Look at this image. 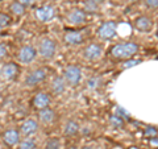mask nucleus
I'll return each mask as SVG.
<instances>
[{
    "mask_svg": "<svg viewBox=\"0 0 158 149\" xmlns=\"http://www.w3.org/2000/svg\"><path fill=\"white\" fill-rule=\"evenodd\" d=\"M138 52V46L135 42H124V44H118V45H115L112 48V56L115 58L118 59H127L131 58L132 56Z\"/></svg>",
    "mask_w": 158,
    "mask_h": 149,
    "instance_id": "obj_1",
    "label": "nucleus"
},
{
    "mask_svg": "<svg viewBox=\"0 0 158 149\" xmlns=\"http://www.w3.org/2000/svg\"><path fill=\"white\" fill-rule=\"evenodd\" d=\"M63 77H65V81L69 84L75 86V84H78L82 79V70L78 66H69L65 69Z\"/></svg>",
    "mask_w": 158,
    "mask_h": 149,
    "instance_id": "obj_2",
    "label": "nucleus"
},
{
    "mask_svg": "<svg viewBox=\"0 0 158 149\" xmlns=\"http://www.w3.org/2000/svg\"><path fill=\"white\" fill-rule=\"evenodd\" d=\"M116 29H117L116 23L107 21V23L103 24L100 28H99L98 36L100 38H103V40H111V38H113L116 36Z\"/></svg>",
    "mask_w": 158,
    "mask_h": 149,
    "instance_id": "obj_3",
    "label": "nucleus"
},
{
    "mask_svg": "<svg viewBox=\"0 0 158 149\" xmlns=\"http://www.w3.org/2000/svg\"><path fill=\"white\" fill-rule=\"evenodd\" d=\"M38 52L41 54V57H44V58H46V59L52 58L54 54H56V42L49 38H44L41 44H40Z\"/></svg>",
    "mask_w": 158,
    "mask_h": 149,
    "instance_id": "obj_4",
    "label": "nucleus"
},
{
    "mask_svg": "<svg viewBox=\"0 0 158 149\" xmlns=\"http://www.w3.org/2000/svg\"><path fill=\"white\" fill-rule=\"evenodd\" d=\"M45 78H46V70L37 69V70L28 74V77L25 78V84H28V86H34V84L42 82Z\"/></svg>",
    "mask_w": 158,
    "mask_h": 149,
    "instance_id": "obj_5",
    "label": "nucleus"
},
{
    "mask_svg": "<svg viewBox=\"0 0 158 149\" xmlns=\"http://www.w3.org/2000/svg\"><path fill=\"white\" fill-rule=\"evenodd\" d=\"M103 53L102 46L96 45V44H91L85 49V57L90 61H95V59H99Z\"/></svg>",
    "mask_w": 158,
    "mask_h": 149,
    "instance_id": "obj_6",
    "label": "nucleus"
},
{
    "mask_svg": "<svg viewBox=\"0 0 158 149\" xmlns=\"http://www.w3.org/2000/svg\"><path fill=\"white\" fill-rule=\"evenodd\" d=\"M34 57H36V50H34L32 46H24V48H21L20 54H19V59L23 63L32 62L34 59Z\"/></svg>",
    "mask_w": 158,
    "mask_h": 149,
    "instance_id": "obj_7",
    "label": "nucleus"
},
{
    "mask_svg": "<svg viewBox=\"0 0 158 149\" xmlns=\"http://www.w3.org/2000/svg\"><path fill=\"white\" fill-rule=\"evenodd\" d=\"M135 27L137 31H140V32H149L153 28V21L149 17L142 16V17H138L135 21Z\"/></svg>",
    "mask_w": 158,
    "mask_h": 149,
    "instance_id": "obj_8",
    "label": "nucleus"
},
{
    "mask_svg": "<svg viewBox=\"0 0 158 149\" xmlns=\"http://www.w3.org/2000/svg\"><path fill=\"white\" fill-rule=\"evenodd\" d=\"M49 103H50V98H49L48 94L45 92H40L37 94L36 96L33 99V106L38 108V110H44V108H46L49 106Z\"/></svg>",
    "mask_w": 158,
    "mask_h": 149,
    "instance_id": "obj_9",
    "label": "nucleus"
},
{
    "mask_svg": "<svg viewBox=\"0 0 158 149\" xmlns=\"http://www.w3.org/2000/svg\"><path fill=\"white\" fill-rule=\"evenodd\" d=\"M17 71H19V67L16 63L13 62H9L7 65H4L2 69V75L6 78V79H13L17 75Z\"/></svg>",
    "mask_w": 158,
    "mask_h": 149,
    "instance_id": "obj_10",
    "label": "nucleus"
},
{
    "mask_svg": "<svg viewBox=\"0 0 158 149\" xmlns=\"http://www.w3.org/2000/svg\"><path fill=\"white\" fill-rule=\"evenodd\" d=\"M36 17L40 21H49L54 17V11L50 7H41L36 11Z\"/></svg>",
    "mask_w": 158,
    "mask_h": 149,
    "instance_id": "obj_11",
    "label": "nucleus"
},
{
    "mask_svg": "<svg viewBox=\"0 0 158 149\" xmlns=\"http://www.w3.org/2000/svg\"><path fill=\"white\" fill-rule=\"evenodd\" d=\"M67 20H69V23H71V24H82V23H85V20H86V13L83 12L82 9H74V11L69 13Z\"/></svg>",
    "mask_w": 158,
    "mask_h": 149,
    "instance_id": "obj_12",
    "label": "nucleus"
},
{
    "mask_svg": "<svg viewBox=\"0 0 158 149\" xmlns=\"http://www.w3.org/2000/svg\"><path fill=\"white\" fill-rule=\"evenodd\" d=\"M65 41L67 44H70V45H78V44L83 42V36L81 34V32L71 31L65 34Z\"/></svg>",
    "mask_w": 158,
    "mask_h": 149,
    "instance_id": "obj_13",
    "label": "nucleus"
},
{
    "mask_svg": "<svg viewBox=\"0 0 158 149\" xmlns=\"http://www.w3.org/2000/svg\"><path fill=\"white\" fill-rule=\"evenodd\" d=\"M38 130V126H37V123L32 120V119H29V120H27L25 123L21 126V132L24 133L25 136H31L33 135V133H36Z\"/></svg>",
    "mask_w": 158,
    "mask_h": 149,
    "instance_id": "obj_14",
    "label": "nucleus"
},
{
    "mask_svg": "<svg viewBox=\"0 0 158 149\" xmlns=\"http://www.w3.org/2000/svg\"><path fill=\"white\" fill-rule=\"evenodd\" d=\"M3 138H4V143L8 144V145H16V144L20 141V135H19L17 131L9 130L4 133Z\"/></svg>",
    "mask_w": 158,
    "mask_h": 149,
    "instance_id": "obj_15",
    "label": "nucleus"
},
{
    "mask_svg": "<svg viewBox=\"0 0 158 149\" xmlns=\"http://www.w3.org/2000/svg\"><path fill=\"white\" fill-rule=\"evenodd\" d=\"M66 88V84H65V79L61 78V77H56L53 79L52 82V90L54 94H57V95H59V94H62L63 91H65Z\"/></svg>",
    "mask_w": 158,
    "mask_h": 149,
    "instance_id": "obj_16",
    "label": "nucleus"
},
{
    "mask_svg": "<svg viewBox=\"0 0 158 149\" xmlns=\"http://www.w3.org/2000/svg\"><path fill=\"white\" fill-rule=\"evenodd\" d=\"M54 117H56V113H54L53 110H50L48 107L41 110V112H40V119H41L42 123H52L54 120Z\"/></svg>",
    "mask_w": 158,
    "mask_h": 149,
    "instance_id": "obj_17",
    "label": "nucleus"
},
{
    "mask_svg": "<svg viewBox=\"0 0 158 149\" xmlns=\"http://www.w3.org/2000/svg\"><path fill=\"white\" fill-rule=\"evenodd\" d=\"M79 131V124L75 123V121H67L65 124V128H63V132H65V135H69V136H73L75 135V133Z\"/></svg>",
    "mask_w": 158,
    "mask_h": 149,
    "instance_id": "obj_18",
    "label": "nucleus"
},
{
    "mask_svg": "<svg viewBox=\"0 0 158 149\" xmlns=\"http://www.w3.org/2000/svg\"><path fill=\"white\" fill-rule=\"evenodd\" d=\"M100 4H102V0H88L86 3V8L90 12H96L99 7H100Z\"/></svg>",
    "mask_w": 158,
    "mask_h": 149,
    "instance_id": "obj_19",
    "label": "nucleus"
},
{
    "mask_svg": "<svg viewBox=\"0 0 158 149\" xmlns=\"http://www.w3.org/2000/svg\"><path fill=\"white\" fill-rule=\"evenodd\" d=\"M36 148V143L33 138H25L20 143V149H34Z\"/></svg>",
    "mask_w": 158,
    "mask_h": 149,
    "instance_id": "obj_20",
    "label": "nucleus"
},
{
    "mask_svg": "<svg viewBox=\"0 0 158 149\" xmlns=\"http://www.w3.org/2000/svg\"><path fill=\"white\" fill-rule=\"evenodd\" d=\"M11 11H12V13L17 15V16H21L24 13V6L20 3H13L11 6Z\"/></svg>",
    "mask_w": 158,
    "mask_h": 149,
    "instance_id": "obj_21",
    "label": "nucleus"
},
{
    "mask_svg": "<svg viewBox=\"0 0 158 149\" xmlns=\"http://www.w3.org/2000/svg\"><path fill=\"white\" fill-rule=\"evenodd\" d=\"M59 148H61V143H59L58 138H50L45 145V149H59Z\"/></svg>",
    "mask_w": 158,
    "mask_h": 149,
    "instance_id": "obj_22",
    "label": "nucleus"
},
{
    "mask_svg": "<svg viewBox=\"0 0 158 149\" xmlns=\"http://www.w3.org/2000/svg\"><path fill=\"white\" fill-rule=\"evenodd\" d=\"M11 23V17L6 13H0V28H6Z\"/></svg>",
    "mask_w": 158,
    "mask_h": 149,
    "instance_id": "obj_23",
    "label": "nucleus"
},
{
    "mask_svg": "<svg viewBox=\"0 0 158 149\" xmlns=\"http://www.w3.org/2000/svg\"><path fill=\"white\" fill-rule=\"evenodd\" d=\"M111 124L113 127H121L123 126V119L120 117V116H117V115H115V116H112L111 117Z\"/></svg>",
    "mask_w": 158,
    "mask_h": 149,
    "instance_id": "obj_24",
    "label": "nucleus"
},
{
    "mask_svg": "<svg viewBox=\"0 0 158 149\" xmlns=\"http://www.w3.org/2000/svg\"><path fill=\"white\" fill-rule=\"evenodd\" d=\"M145 135L146 136H157V130L154 127H146V131H145Z\"/></svg>",
    "mask_w": 158,
    "mask_h": 149,
    "instance_id": "obj_25",
    "label": "nucleus"
},
{
    "mask_svg": "<svg viewBox=\"0 0 158 149\" xmlns=\"http://www.w3.org/2000/svg\"><path fill=\"white\" fill-rule=\"evenodd\" d=\"M141 61L140 59H132V61H127L125 63H124V69H128V67H131V66H136V65H138Z\"/></svg>",
    "mask_w": 158,
    "mask_h": 149,
    "instance_id": "obj_26",
    "label": "nucleus"
},
{
    "mask_svg": "<svg viewBox=\"0 0 158 149\" xmlns=\"http://www.w3.org/2000/svg\"><path fill=\"white\" fill-rule=\"evenodd\" d=\"M146 4L149 6L150 8H157V6H158V0H146Z\"/></svg>",
    "mask_w": 158,
    "mask_h": 149,
    "instance_id": "obj_27",
    "label": "nucleus"
},
{
    "mask_svg": "<svg viewBox=\"0 0 158 149\" xmlns=\"http://www.w3.org/2000/svg\"><path fill=\"white\" fill-rule=\"evenodd\" d=\"M7 53V48L3 45V44H0V58H3L4 56H6Z\"/></svg>",
    "mask_w": 158,
    "mask_h": 149,
    "instance_id": "obj_28",
    "label": "nucleus"
},
{
    "mask_svg": "<svg viewBox=\"0 0 158 149\" xmlns=\"http://www.w3.org/2000/svg\"><path fill=\"white\" fill-rule=\"evenodd\" d=\"M19 3L23 4V6H31V4L33 3V0H20Z\"/></svg>",
    "mask_w": 158,
    "mask_h": 149,
    "instance_id": "obj_29",
    "label": "nucleus"
},
{
    "mask_svg": "<svg viewBox=\"0 0 158 149\" xmlns=\"http://www.w3.org/2000/svg\"><path fill=\"white\" fill-rule=\"evenodd\" d=\"M96 79H91L90 82H88V87H91V88H95L96 87Z\"/></svg>",
    "mask_w": 158,
    "mask_h": 149,
    "instance_id": "obj_30",
    "label": "nucleus"
}]
</instances>
